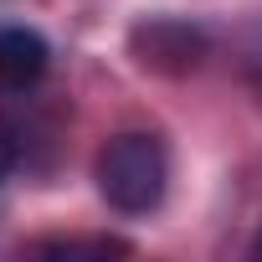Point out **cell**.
Masks as SVG:
<instances>
[{
    "label": "cell",
    "mask_w": 262,
    "mask_h": 262,
    "mask_svg": "<svg viewBox=\"0 0 262 262\" xmlns=\"http://www.w3.org/2000/svg\"><path fill=\"white\" fill-rule=\"evenodd\" d=\"M170 185V155L155 134H118L98 155V190L113 211L144 216L165 201Z\"/></svg>",
    "instance_id": "obj_1"
},
{
    "label": "cell",
    "mask_w": 262,
    "mask_h": 262,
    "mask_svg": "<svg viewBox=\"0 0 262 262\" xmlns=\"http://www.w3.org/2000/svg\"><path fill=\"white\" fill-rule=\"evenodd\" d=\"M134 47L144 52L139 62L160 67V72H185V67L201 62V36L190 26H175V21H155V26L134 31Z\"/></svg>",
    "instance_id": "obj_2"
},
{
    "label": "cell",
    "mask_w": 262,
    "mask_h": 262,
    "mask_svg": "<svg viewBox=\"0 0 262 262\" xmlns=\"http://www.w3.org/2000/svg\"><path fill=\"white\" fill-rule=\"evenodd\" d=\"M47 72V41L26 26L0 31V82L6 88H31Z\"/></svg>",
    "instance_id": "obj_3"
},
{
    "label": "cell",
    "mask_w": 262,
    "mask_h": 262,
    "mask_svg": "<svg viewBox=\"0 0 262 262\" xmlns=\"http://www.w3.org/2000/svg\"><path fill=\"white\" fill-rule=\"evenodd\" d=\"M36 252H47V257H82V252L113 257V252H128V247H123V242H41Z\"/></svg>",
    "instance_id": "obj_4"
},
{
    "label": "cell",
    "mask_w": 262,
    "mask_h": 262,
    "mask_svg": "<svg viewBox=\"0 0 262 262\" xmlns=\"http://www.w3.org/2000/svg\"><path fill=\"white\" fill-rule=\"evenodd\" d=\"M11 165H16V144H11L6 134H0V180L11 175Z\"/></svg>",
    "instance_id": "obj_5"
},
{
    "label": "cell",
    "mask_w": 262,
    "mask_h": 262,
    "mask_svg": "<svg viewBox=\"0 0 262 262\" xmlns=\"http://www.w3.org/2000/svg\"><path fill=\"white\" fill-rule=\"evenodd\" d=\"M252 257H262V231H257V242H252Z\"/></svg>",
    "instance_id": "obj_6"
}]
</instances>
